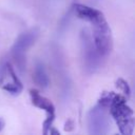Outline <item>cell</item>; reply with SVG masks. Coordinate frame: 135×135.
I'll use <instances>...</instances> for the list:
<instances>
[{
	"label": "cell",
	"mask_w": 135,
	"mask_h": 135,
	"mask_svg": "<svg viewBox=\"0 0 135 135\" xmlns=\"http://www.w3.org/2000/svg\"><path fill=\"white\" fill-rule=\"evenodd\" d=\"M73 127H74V123L72 120H68L65 122V126H64V130L65 131H72L73 130Z\"/></svg>",
	"instance_id": "8fae6325"
},
{
	"label": "cell",
	"mask_w": 135,
	"mask_h": 135,
	"mask_svg": "<svg viewBox=\"0 0 135 135\" xmlns=\"http://www.w3.org/2000/svg\"><path fill=\"white\" fill-rule=\"evenodd\" d=\"M30 96L32 103L35 107L44 110L46 113V119L43 122V133L47 134L49 131H51L52 129V124L55 118V107L50 99L45 98L44 96H41L37 90H30Z\"/></svg>",
	"instance_id": "52a82bcc"
},
{
	"label": "cell",
	"mask_w": 135,
	"mask_h": 135,
	"mask_svg": "<svg viewBox=\"0 0 135 135\" xmlns=\"http://www.w3.org/2000/svg\"><path fill=\"white\" fill-rule=\"evenodd\" d=\"M109 110L100 104H96L88 114V123L91 134H105L110 127Z\"/></svg>",
	"instance_id": "5b68a950"
},
{
	"label": "cell",
	"mask_w": 135,
	"mask_h": 135,
	"mask_svg": "<svg viewBox=\"0 0 135 135\" xmlns=\"http://www.w3.org/2000/svg\"><path fill=\"white\" fill-rule=\"evenodd\" d=\"M0 88L13 95H18L23 90L21 81L8 61H3L0 64Z\"/></svg>",
	"instance_id": "8992f818"
},
{
	"label": "cell",
	"mask_w": 135,
	"mask_h": 135,
	"mask_svg": "<svg viewBox=\"0 0 135 135\" xmlns=\"http://www.w3.org/2000/svg\"><path fill=\"white\" fill-rule=\"evenodd\" d=\"M116 86L118 88V89H120L121 90V92L126 95V96H130V86H129V84H128V82L126 81V80H123L122 78H119V79H117L116 80Z\"/></svg>",
	"instance_id": "30bf717a"
},
{
	"label": "cell",
	"mask_w": 135,
	"mask_h": 135,
	"mask_svg": "<svg viewBox=\"0 0 135 135\" xmlns=\"http://www.w3.org/2000/svg\"><path fill=\"white\" fill-rule=\"evenodd\" d=\"M74 12L75 15L84 21H88L91 24H94L104 18V15L102 12H100L99 9L93 8L91 6L84 5V4H80V3H76L74 5Z\"/></svg>",
	"instance_id": "ba28073f"
},
{
	"label": "cell",
	"mask_w": 135,
	"mask_h": 135,
	"mask_svg": "<svg viewBox=\"0 0 135 135\" xmlns=\"http://www.w3.org/2000/svg\"><path fill=\"white\" fill-rule=\"evenodd\" d=\"M80 40H81V50H82V58L83 63L86 72L94 73L96 69L99 68L102 57L97 52L92 35L88 30H82L80 34Z\"/></svg>",
	"instance_id": "277c9868"
},
{
	"label": "cell",
	"mask_w": 135,
	"mask_h": 135,
	"mask_svg": "<svg viewBox=\"0 0 135 135\" xmlns=\"http://www.w3.org/2000/svg\"><path fill=\"white\" fill-rule=\"evenodd\" d=\"M93 25L92 38L94 45L102 58H105L113 49V38L111 28L105 19H102Z\"/></svg>",
	"instance_id": "3957f363"
},
{
	"label": "cell",
	"mask_w": 135,
	"mask_h": 135,
	"mask_svg": "<svg viewBox=\"0 0 135 135\" xmlns=\"http://www.w3.org/2000/svg\"><path fill=\"white\" fill-rule=\"evenodd\" d=\"M38 36H39V28L38 27L31 28L22 33L16 39L14 45L12 46L11 54L20 72H23L25 69V53L35 43Z\"/></svg>",
	"instance_id": "7a4b0ae2"
},
{
	"label": "cell",
	"mask_w": 135,
	"mask_h": 135,
	"mask_svg": "<svg viewBox=\"0 0 135 135\" xmlns=\"http://www.w3.org/2000/svg\"><path fill=\"white\" fill-rule=\"evenodd\" d=\"M109 113L117 123L119 131L123 135H131L134 129L133 111L127 104V99L120 94H115L109 105Z\"/></svg>",
	"instance_id": "6da1fadb"
},
{
	"label": "cell",
	"mask_w": 135,
	"mask_h": 135,
	"mask_svg": "<svg viewBox=\"0 0 135 135\" xmlns=\"http://www.w3.org/2000/svg\"><path fill=\"white\" fill-rule=\"evenodd\" d=\"M33 79L35 81V83L42 88V89H45L49 86L50 84V79H49V76L45 72V69H44V65L37 61L36 64H35V68H34V74H33Z\"/></svg>",
	"instance_id": "9c48e42d"
},
{
	"label": "cell",
	"mask_w": 135,
	"mask_h": 135,
	"mask_svg": "<svg viewBox=\"0 0 135 135\" xmlns=\"http://www.w3.org/2000/svg\"><path fill=\"white\" fill-rule=\"evenodd\" d=\"M3 124H4V123H3V120L0 119V131H1V129H2V127H3Z\"/></svg>",
	"instance_id": "7c38bea8"
}]
</instances>
